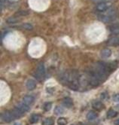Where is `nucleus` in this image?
<instances>
[{"label":"nucleus","instance_id":"7ed1b4c3","mask_svg":"<svg viewBox=\"0 0 119 125\" xmlns=\"http://www.w3.org/2000/svg\"><path fill=\"white\" fill-rule=\"evenodd\" d=\"M108 9V6L106 4V2H101V3H99L97 5V10L99 12H104L106 11Z\"/></svg>","mask_w":119,"mask_h":125},{"label":"nucleus","instance_id":"9b49d317","mask_svg":"<svg viewBox=\"0 0 119 125\" xmlns=\"http://www.w3.org/2000/svg\"><path fill=\"white\" fill-rule=\"evenodd\" d=\"M34 102V97L30 95H26L23 97V103L26 105H31Z\"/></svg>","mask_w":119,"mask_h":125},{"label":"nucleus","instance_id":"393cba45","mask_svg":"<svg viewBox=\"0 0 119 125\" xmlns=\"http://www.w3.org/2000/svg\"><path fill=\"white\" fill-rule=\"evenodd\" d=\"M14 125H21L20 124H14Z\"/></svg>","mask_w":119,"mask_h":125},{"label":"nucleus","instance_id":"1a4fd4ad","mask_svg":"<svg viewBox=\"0 0 119 125\" xmlns=\"http://www.w3.org/2000/svg\"><path fill=\"white\" fill-rule=\"evenodd\" d=\"M92 106H93L94 109H95L96 110H98V111L102 110L104 108L103 104L100 101H95V102H94L92 103Z\"/></svg>","mask_w":119,"mask_h":125},{"label":"nucleus","instance_id":"39448f33","mask_svg":"<svg viewBox=\"0 0 119 125\" xmlns=\"http://www.w3.org/2000/svg\"><path fill=\"white\" fill-rule=\"evenodd\" d=\"M63 105L66 108H71L73 105V101L69 97H65L63 100Z\"/></svg>","mask_w":119,"mask_h":125},{"label":"nucleus","instance_id":"a211bd4d","mask_svg":"<svg viewBox=\"0 0 119 125\" xmlns=\"http://www.w3.org/2000/svg\"><path fill=\"white\" fill-rule=\"evenodd\" d=\"M63 109H62L61 107L60 106H56L55 109H54V113H55L56 115H60L62 113H63Z\"/></svg>","mask_w":119,"mask_h":125},{"label":"nucleus","instance_id":"5701e85b","mask_svg":"<svg viewBox=\"0 0 119 125\" xmlns=\"http://www.w3.org/2000/svg\"><path fill=\"white\" fill-rule=\"evenodd\" d=\"M113 100L115 102H119V94H118L114 95V96H113Z\"/></svg>","mask_w":119,"mask_h":125},{"label":"nucleus","instance_id":"f03ea898","mask_svg":"<svg viewBox=\"0 0 119 125\" xmlns=\"http://www.w3.org/2000/svg\"><path fill=\"white\" fill-rule=\"evenodd\" d=\"M44 74H45L44 66L43 63L41 62L40 64H39V66L37 67V70H36V73H35L34 76L40 81V80L44 76Z\"/></svg>","mask_w":119,"mask_h":125},{"label":"nucleus","instance_id":"2eb2a0df","mask_svg":"<svg viewBox=\"0 0 119 125\" xmlns=\"http://www.w3.org/2000/svg\"><path fill=\"white\" fill-rule=\"evenodd\" d=\"M39 120V116L36 114H34V115H32L31 117H30V121L31 124H35L37 123Z\"/></svg>","mask_w":119,"mask_h":125},{"label":"nucleus","instance_id":"6ab92c4d","mask_svg":"<svg viewBox=\"0 0 119 125\" xmlns=\"http://www.w3.org/2000/svg\"><path fill=\"white\" fill-rule=\"evenodd\" d=\"M51 107H52V103L48 102L44 105V111H49V110H51Z\"/></svg>","mask_w":119,"mask_h":125},{"label":"nucleus","instance_id":"9d476101","mask_svg":"<svg viewBox=\"0 0 119 125\" xmlns=\"http://www.w3.org/2000/svg\"><path fill=\"white\" fill-rule=\"evenodd\" d=\"M17 108L19 109V110H21L23 113H24V112H28L29 110H30V107H29V105H26V104H25L24 103H21V104H19L17 106Z\"/></svg>","mask_w":119,"mask_h":125},{"label":"nucleus","instance_id":"f3484780","mask_svg":"<svg viewBox=\"0 0 119 125\" xmlns=\"http://www.w3.org/2000/svg\"><path fill=\"white\" fill-rule=\"evenodd\" d=\"M57 124L59 125H66L67 124V121L66 118H60L57 120Z\"/></svg>","mask_w":119,"mask_h":125},{"label":"nucleus","instance_id":"b1692460","mask_svg":"<svg viewBox=\"0 0 119 125\" xmlns=\"http://www.w3.org/2000/svg\"><path fill=\"white\" fill-rule=\"evenodd\" d=\"M115 125H119V118L115 121Z\"/></svg>","mask_w":119,"mask_h":125},{"label":"nucleus","instance_id":"0eeeda50","mask_svg":"<svg viewBox=\"0 0 119 125\" xmlns=\"http://www.w3.org/2000/svg\"><path fill=\"white\" fill-rule=\"evenodd\" d=\"M108 45L109 46H118L119 45V37H113L108 41Z\"/></svg>","mask_w":119,"mask_h":125},{"label":"nucleus","instance_id":"f257e3e1","mask_svg":"<svg viewBox=\"0 0 119 125\" xmlns=\"http://www.w3.org/2000/svg\"><path fill=\"white\" fill-rule=\"evenodd\" d=\"M15 118H15V116L14 115L12 111H5L2 114V119L4 120L7 123L11 122Z\"/></svg>","mask_w":119,"mask_h":125},{"label":"nucleus","instance_id":"aec40b11","mask_svg":"<svg viewBox=\"0 0 119 125\" xmlns=\"http://www.w3.org/2000/svg\"><path fill=\"white\" fill-rule=\"evenodd\" d=\"M22 27L26 30H32V26L30 23H24L22 25Z\"/></svg>","mask_w":119,"mask_h":125},{"label":"nucleus","instance_id":"20e7f679","mask_svg":"<svg viewBox=\"0 0 119 125\" xmlns=\"http://www.w3.org/2000/svg\"><path fill=\"white\" fill-rule=\"evenodd\" d=\"M26 88L28 89L29 91H32L36 87V83L35 81H33V80L29 79L26 81Z\"/></svg>","mask_w":119,"mask_h":125},{"label":"nucleus","instance_id":"4be33fe9","mask_svg":"<svg viewBox=\"0 0 119 125\" xmlns=\"http://www.w3.org/2000/svg\"><path fill=\"white\" fill-rule=\"evenodd\" d=\"M29 12L26 11H18L15 15H19V16H24V15H26L28 14Z\"/></svg>","mask_w":119,"mask_h":125},{"label":"nucleus","instance_id":"6e6552de","mask_svg":"<svg viewBox=\"0 0 119 125\" xmlns=\"http://www.w3.org/2000/svg\"><path fill=\"white\" fill-rule=\"evenodd\" d=\"M109 30L113 34H119V23H114L109 26Z\"/></svg>","mask_w":119,"mask_h":125},{"label":"nucleus","instance_id":"412c9836","mask_svg":"<svg viewBox=\"0 0 119 125\" xmlns=\"http://www.w3.org/2000/svg\"><path fill=\"white\" fill-rule=\"evenodd\" d=\"M17 21H18V20L16 18V17H9V18H8V20H7V23H15Z\"/></svg>","mask_w":119,"mask_h":125},{"label":"nucleus","instance_id":"4468645a","mask_svg":"<svg viewBox=\"0 0 119 125\" xmlns=\"http://www.w3.org/2000/svg\"><path fill=\"white\" fill-rule=\"evenodd\" d=\"M54 119L51 118H47L44 119V121H42V125H54Z\"/></svg>","mask_w":119,"mask_h":125},{"label":"nucleus","instance_id":"ddd939ff","mask_svg":"<svg viewBox=\"0 0 119 125\" xmlns=\"http://www.w3.org/2000/svg\"><path fill=\"white\" fill-rule=\"evenodd\" d=\"M12 112H13V114H14V115L15 116V118H21V116L23 115V114L21 110L18 109L17 108V107L12 111Z\"/></svg>","mask_w":119,"mask_h":125},{"label":"nucleus","instance_id":"dca6fc26","mask_svg":"<svg viewBox=\"0 0 119 125\" xmlns=\"http://www.w3.org/2000/svg\"><path fill=\"white\" fill-rule=\"evenodd\" d=\"M117 115V112L114 109H109L107 112V117L108 118H112Z\"/></svg>","mask_w":119,"mask_h":125},{"label":"nucleus","instance_id":"423d86ee","mask_svg":"<svg viewBox=\"0 0 119 125\" xmlns=\"http://www.w3.org/2000/svg\"><path fill=\"white\" fill-rule=\"evenodd\" d=\"M100 55L101 57L104 59H106V58H108L110 57L111 55H112V51L110 49L108 48H105L103 50L101 51V53H100Z\"/></svg>","mask_w":119,"mask_h":125},{"label":"nucleus","instance_id":"f8f14e48","mask_svg":"<svg viewBox=\"0 0 119 125\" xmlns=\"http://www.w3.org/2000/svg\"><path fill=\"white\" fill-rule=\"evenodd\" d=\"M86 118L88 121H92V120H94L95 118H97V114L94 112V111H90L87 112V115H86Z\"/></svg>","mask_w":119,"mask_h":125}]
</instances>
